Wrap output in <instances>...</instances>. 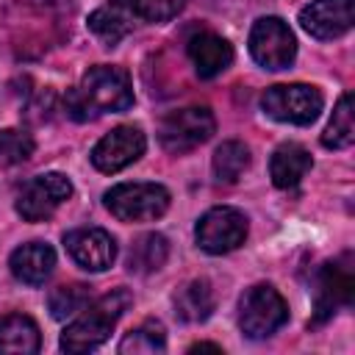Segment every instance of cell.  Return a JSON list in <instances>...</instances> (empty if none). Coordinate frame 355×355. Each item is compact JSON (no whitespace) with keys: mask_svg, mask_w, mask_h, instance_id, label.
Listing matches in <instances>:
<instances>
[{"mask_svg":"<svg viewBox=\"0 0 355 355\" xmlns=\"http://www.w3.org/2000/svg\"><path fill=\"white\" fill-rule=\"evenodd\" d=\"M111 3H114V8L130 11L133 17H139L144 22H169L186 6V0H111Z\"/></svg>","mask_w":355,"mask_h":355,"instance_id":"obj_24","label":"cell"},{"mask_svg":"<svg viewBox=\"0 0 355 355\" xmlns=\"http://www.w3.org/2000/svg\"><path fill=\"white\" fill-rule=\"evenodd\" d=\"M205 349H211V352H222V347H219V344H205V341H200V344H191V347H189V352H205Z\"/></svg>","mask_w":355,"mask_h":355,"instance_id":"obj_27","label":"cell"},{"mask_svg":"<svg viewBox=\"0 0 355 355\" xmlns=\"http://www.w3.org/2000/svg\"><path fill=\"white\" fill-rule=\"evenodd\" d=\"M103 202L119 222H153L166 214L169 191L161 183H116L103 194Z\"/></svg>","mask_w":355,"mask_h":355,"instance_id":"obj_4","label":"cell"},{"mask_svg":"<svg viewBox=\"0 0 355 355\" xmlns=\"http://www.w3.org/2000/svg\"><path fill=\"white\" fill-rule=\"evenodd\" d=\"M288 322V305L283 294L269 286L258 283L250 286L239 300V327L247 338H269Z\"/></svg>","mask_w":355,"mask_h":355,"instance_id":"obj_3","label":"cell"},{"mask_svg":"<svg viewBox=\"0 0 355 355\" xmlns=\"http://www.w3.org/2000/svg\"><path fill=\"white\" fill-rule=\"evenodd\" d=\"M186 53L200 78H216L233 64V44L214 31H200L189 39Z\"/></svg>","mask_w":355,"mask_h":355,"instance_id":"obj_14","label":"cell"},{"mask_svg":"<svg viewBox=\"0 0 355 355\" xmlns=\"http://www.w3.org/2000/svg\"><path fill=\"white\" fill-rule=\"evenodd\" d=\"M250 55L263 69H286L297 55V39L280 17H261L250 28Z\"/></svg>","mask_w":355,"mask_h":355,"instance_id":"obj_7","label":"cell"},{"mask_svg":"<svg viewBox=\"0 0 355 355\" xmlns=\"http://www.w3.org/2000/svg\"><path fill=\"white\" fill-rule=\"evenodd\" d=\"M172 302H175V313L183 322H205L216 305V297L205 277H194L178 288Z\"/></svg>","mask_w":355,"mask_h":355,"instance_id":"obj_18","label":"cell"},{"mask_svg":"<svg viewBox=\"0 0 355 355\" xmlns=\"http://www.w3.org/2000/svg\"><path fill=\"white\" fill-rule=\"evenodd\" d=\"M169 255V241L161 233H144L133 241L128 252V269L136 275H150L166 263Z\"/></svg>","mask_w":355,"mask_h":355,"instance_id":"obj_19","label":"cell"},{"mask_svg":"<svg viewBox=\"0 0 355 355\" xmlns=\"http://www.w3.org/2000/svg\"><path fill=\"white\" fill-rule=\"evenodd\" d=\"M147 139L141 133V128L136 125H116L114 130H108L94 147H92V164L94 169L114 175L125 166H130L133 161H139L144 155Z\"/></svg>","mask_w":355,"mask_h":355,"instance_id":"obj_10","label":"cell"},{"mask_svg":"<svg viewBox=\"0 0 355 355\" xmlns=\"http://www.w3.org/2000/svg\"><path fill=\"white\" fill-rule=\"evenodd\" d=\"M42 347L39 324L25 313H8L0 319V355H33Z\"/></svg>","mask_w":355,"mask_h":355,"instance_id":"obj_17","label":"cell"},{"mask_svg":"<svg viewBox=\"0 0 355 355\" xmlns=\"http://www.w3.org/2000/svg\"><path fill=\"white\" fill-rule=\"evenodd\" d=\"M216 130V119L205 105H186L169 111L158 125V141L166 153L183 155L200 144H205Z\"/></svg>","mask_w":355,"mask_h":355,"instance_id":"obj_6","label":"cell"},{"mask_svg":"<svg viewBox=\"0 0 355 355\" xmlns=\"http://www.w3.org/2000/svg\"><path fill=\"white\" fill-rule=\"evenodd\" d=\"M89 31L103 39L108 47H114L119 39L130 33V22L119 8H97L89 14Z\"/></svg>","mask_w":355,"mask_h":355,"instance_id":"obj_25","label":"cell"},{"mask_svg":"<svg viewBox=\"0 0 355 355\" xmlns=\"http://www.w3.org/2000/svg\"><path fill=\"white\" fill-rule=\"evenodd\" d=\"M355 22L352 0H313L300 11V25L313 39H338Z\"/></svg>","mask_w":355,"mask_h":355,"instance_id":"obj_13","label":"cell"},{"mask_svg":"<svg viewBox=\"0 0 355 355\" xmlns=\"http://www.w3.org/2000/svg\"><path fill=\"white\" fill-rule=\"evenodd\" d=\"M194 239L200 244V250H205L208 255H225L233 252L244 244L247 239V216L239 208L230 205H216L208 208L194 227Z\"/></svg>","mask_w":355,"mask_h":355,"instance_id":"obj_8","label":"cell"},{"mask_svg":"<svg viewBox=\"0 0 355 355\" xmlns=\"http://www.w3.org/2000/svg\"><path fill=\"white\" fill-rule=\"evenodd\" d=\"M164 349H166V330L155 319L141 322L139 327L125 333V338L119 341L122 355H150V352H164Z\"/></svg>","mask_w":355,"mask_h":355,"instance_id":"obj_22","label":"cell"},{"mask_svg":"<svg viewBox=\"0 0 355 355\" xmlns=\"http://www.w3.org/2000/svg\"><path fill=\"white\" fill-rule=\"evenodd\" d=\"M133 105V86L122 67L97 64L83 72L80 83L67 92L64 108L75 122H89L108 111H128Z\"/></svg>","mask_w":355,"mask_h":355,"instance_id":"obj_1","label":"cell"},{"mask_svg":"<svg viewBox=\"0 0 355 355\" xmlns=\"http://www.w3.org/2000/svg\"><path fill=\"white\" fill-rule=\"evenodd\" d=\"M324 97L311 83H277L261 94V108L266 116L286 125H311L322 114Z\"/></svg>","mask_w":355,"mask_h":355,"instance_id":"obj_5","label":"cell"},{"mask_svg":"<svg viewBox=\"0 0 355 355\" xmlns=\"http://www.w3.org/2000/svg\"><path fill=\"white\" fill-rule=\"evenodd\" d=\"M11 275L25 286H42L55 269V250L44 241H28L8 258Z\"/></svg>","mask_w":355,"mask_h":355,"instance_id":"obj_15","label":"cell"},{"mask_svg":"<svg viewBox=\"0 0 355 355\" xmlns=\"http://www.w3.org/2000/svg\"><path fill=\"white\" fill-rule=\"evenodd\" d=\"M211 166H214V175H216L219 183H236L250 166V147L244 141L227 139L216 147V153L211 158Z\"/></svg>","mask_w":355,"mask_h":355,"instance_id":"obj_21","label":"cell"},{"mask_svg":"<svg viewBox=\"0 0 355 355\" xmlns=\"http://www.w3.org/2000/svg\"><path fill=\"white\" fill-rule=\"evenodd\" d=\"M69 197H72L69 178L61 175V172H44V175L31 178L22 186V191L17 197V214L25 222H44Z\"/></svg>","mask_w":355,"mask_h":355,"instance_id":"obj_9","label":"cell"},{"mask_svg":"<svg viewBox=\"0 0 355 355\" xmlns=\"http://www.w3.org/2000/svg\"><path fill=\"white\" fill-rule=\"evenodd\" d=\"M69 258L86 272H105L116 261V241L103 227H78L64 236Z\"/></svg>","mask_w":355,"mask_h":355,"instance_id":"obj_12","label":"cell"},{"mask_svg":"<svg viewBox=\"0 0 355 355\" xmlns=\"http://www.w3.org/2000/svg\"><path fill=\"white\" fill-rule=\"evenodd\" d=\"M92 302V291L89 286L83 283H64V286H55L47 297V305H50V313L53 319H72L78 316L86 305Z\"/></svg>","mask_w":355,"mask_h":355,"instance_id":"obj_23","label":"cell"},{"mask_svg":"<svg viewBox=\"0 0 355 355\" xmlns=\"http://www.w3.org/2000/svg\"><path fill=\"white\" fill-rule=\"evenodd\" d=\"M355 141V100L352 94H341V100L333 108V116L322 133V144L330 150H344Z\"/></svg>","mask_w":355,"mask_h":355,"instance_id":"obj_20","label":"cell"},{"mask_svg":"<svg viewBox=\"0 0 355 355\" xmlns=\"http://www.w3.org/2000/svg\"><path fill=\"white\" fill-rule=\"evenodd\" d=\"M33 150H36V141L28 130H19V128L0 130V169L28 161L33 155Z\"/></svg>","mask_w":355,"mask_h":355,"instance_id":"obj_26","label":"cell"},{"mask_svg":"<svg viewBox=\"0 0 355 355\" xmlns=\"http://www.w3.org/2000/svg\"><path fill=\"white\" fill-rule=\"evenodd\" d=\"M352 294H355V277H352L349 258L324 263L316 275V288H313V311H316L313 324H322L341 305H349Z\"/></svg>","mask_w":355,"mask_h":355,"instance_id":"obj_11","label":"cell"},{"mask_svg":"<svg viewBox=\"0 0 355 355\" xmlns=\"http://www.w3.org/2000/svg\"><path fill=\"white\" fill-rule=\"evenodd\" d=\"M313 166L311 153L297 141H283L269 158V178L277 189H294Z\"/></svg>","mask_w":355,"mask_h":355,"instance_id":"obj_16","label":"cell"},{"mask_svg":"<svg viewBox=\"0 0 355 355\" xmlns=\"http://www.w3.org/2000/svg\"><path fill=\"white\" fill-rule=\"evenodd\" d=\"M133 297L128 288H114L108 294H103L100 300L89 302L78 316H72V322L64 327L61 333V349L64 352H92L100 344H105V338L111 336L114 324L119 322V316L130 308Z\"/></svg>","mask_w":355,"mask_h":355,"instance_id":"obj_2","label":"cell"}]
</instances>
